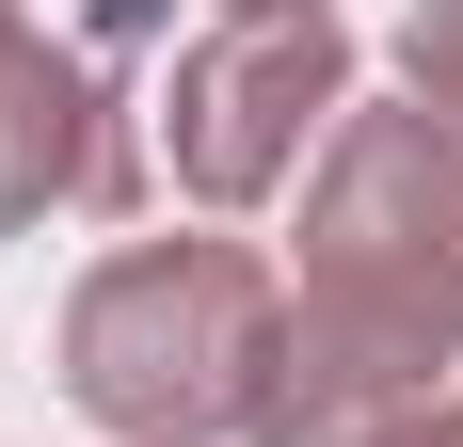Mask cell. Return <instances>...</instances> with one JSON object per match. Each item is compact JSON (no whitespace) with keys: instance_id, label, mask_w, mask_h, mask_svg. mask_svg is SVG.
Listing matches in <instances>:
<instances>
[{"instance_id":"cell-1","label":"cell","mask_w":463,"mask_h":447,"mask_svg":"<svg viewBox=\"0 0 463 447\" xmlns=\"http://www.w3.org/2000/svg\"><path fill=\"white\" fill-rule=\"evenodd\" d=\"M448 400H463V144L416 96L400 112H335L256 447H400Z\"/></svg>"},{"instance_id":"cell-5","label":"cell","mask_w":463,"mask_h":447,"mask_svg":"<svg viewBox=\"0 0 463 447\" xmlns=\"http://www.w3.org/2000/svg\"><path fill=\"white\" fill-rule=\"evenodd\" d=\"M400 96L463 144V0H416V33H400Z\"/></svg>"},{"instance_id":"cell-4","label":"cell","mask_w":463,"mask_h":447,"mask_svg":"<svg viewBox=\"0 0 463 447\" xmlns=\"http://www.w3.org/2000/svg\"><path fill=\"white\" fill-rule=\"evenodd\" d=\"M144 33H160V0H96L80 48H48V33L0 48V240L48 208H128L144 192L128 112H112V48H144Z\"/></svg>"},{"instance_id":"cell-3","label":"cell","mask_w":463,"mask_h":447,"mask_svg":"<svg viewBox=\"0 0 463 447\" xmlns=\"http://www.w3.org/2000/svg\"><path fill=\"white\" fill-rule=\"evenodd\" d=\"M320 112H352V33H335V16H224V33H192L176 81H160V160H176V192H208V208H256V192L304 160Z\"/></svg>"},{"instance_id":"cell-7","label":"cell","mask_w":463,"mask_h":447,"mask_svg":"<svg viewBox=\"0 0 463 447\" xmlns=\"http://www.w3.org/2000/svg\"><path fill=\"white\" fill-rule=\"evenodd\" d=\"M224 16H335V0H224Z\"/></svg>"},{"instance_id":"cell-6","label":"cell","mask_w":463,"mask_h":447,"mask_svg":"<svg viewBox=\"0 0 463 447\" xmlns=\"http://www.w3.org/2000/svg\"><path fill=\"white\" fill-rule=\"evenodd\" d=\"M400 447H463V400H448V415H416V432H400Z\"/></svg>"},{"instance_id":"cell-8","label":"cell","mask_w":463,"mask_h":447,"mask_svg":"<svg viewBox=\"0 0 463 447\" xmlns=\"http://www.w3.org/2000/svg\"><path fill=\"white\" fill-rule=\"evenodd\" d=\"M16 33H33V16H16V0H0V48H16Z\"/></svg>"},{"instance_id":"cell-2","label":"cell","mask_w":463,"mask_h":447,"mask_svg":"<svg viewBox=\"0 0 463 447\" xmlns=\"http://www.w3.org/2000/svg\"><path fill=\"white\" fill-rule=\"evenodd\" d=\"M288 367V288L240 240H128L64 304V400L112 447H256Z\"/></svg>"}]
</instances>
